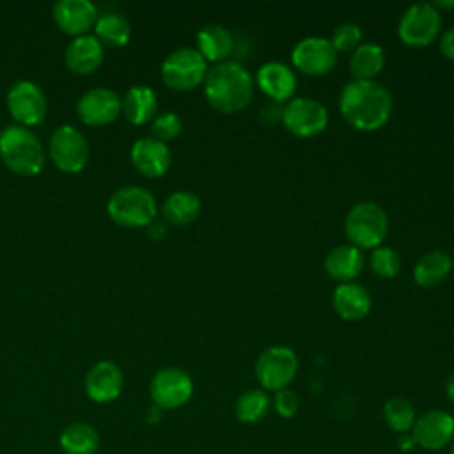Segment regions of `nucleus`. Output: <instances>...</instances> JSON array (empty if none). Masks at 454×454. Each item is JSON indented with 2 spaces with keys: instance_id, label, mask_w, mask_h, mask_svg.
Segmentation results:
<instances>
[{
  "instance_id": "obj_32",
  "label": "nucleus",
  "mask_w": 454,
  "mask_h": 454,
  "mask_svg": "<svg viewBox=\"0 0 454 454\" xmlns=\"http://www.w3.org/2000/svg\"><path fill=\"white\" fill-rule=\"evenodd\" d=\"M369 264L381 278H394L401 271V257L390 247H376L369 257Z\"/></svg>"
},
{
  "instance_id": "obj_41",
  "label": "nucleus",
  "mask_w": 454,
  "mask_h": 454,
  "mask_svg": "<svg viewBox=\"0 0 454 454\" xmlns=\"http://www.w3.org/2000/svg\"><path fill=\"white\" fill-rule=\"evenodd\" d=\"M161 413H163V410L160 408V406H156V404H153L149 410H147V422H158L160 419H161Z\"/></svg>"
},
{
  "instance_id": "obj_28",
  "label": "nucleus",
  "mask_w": 454,
  "mask_h": 454,
  "mask_svg": "<svg viewBox=\"0 0 454 454\" xmlns=\"http://www.w3.org/2000/svg\"><path fill=\"white\" fill-rule=\"evenodd\" d=\"M60 447L66 454H94L99 447V433L87 422H73L60 433Z\"/></svg>"
},
{
  "instance_id": "obj_38",
  "label": "nucleus",
  "mask_w": 454,
  "mask_h": 454,
  "mask_svg": "<svg viewBox=\"0 0 454 454\" xmlns=\"http://www.w3.org/2000/svg\"><path fill=\"white\" fill-rule=\"evenodd\" d=\"M415 447H417V443H415V438H413L411 431L397 434V449H399L401 452H410V450H413Z\"/></svg>"
},
{
  "instance_id": "obj_7",
  "label": "nucleus",
  "mask_w": 454,
  "mask_h": 454,
  "mask_svg": "<svg viewBox=\"0 0 454 454\" xmlns=\"http://www.w3.org/2000/svg\"><path fill=\"white\" fill-rule=\"evenodd\" d=\"M255 378L262 390L287 388L298 372V356L287 346L266 348L255 360Z\"/></svg>"
},
{
  "instance_id": "obj_11",
  "label": "nucleus",
  "mask_w": 454,
  "mask_h": 454,
  "mask_svg": "<svg viewBox=\"0 0 454 454\" xmlns=\"http://www.w3.org/2000/svg\"><path fill=\"white\" fill-rule=\"evenodd\" d=\"M153 404L161 410H174L186 404L193 394L192 376L179 367L160 369L149 385Z\"/></svg>"
},
{
  "instance_id": "obj_27",
  "label": "nucleus",
  "mask_w": 454,
  "mask_h": 454,
  "mask_svg": "<svg viewBox=\"0 0 454 454\" xmlns=\"http://www.w3.org/2000/svg\"><path fill=\"white\" fill-rule=\"evenodd\" d=\"M385 66V51L376 43H364L360 44L351 59H349V71L353 80H374L381 73Z\"/></svg>"
},
{
  "instance_id": "obj_1",
  "label": "nucleus",
  "mask_w": 454,
  "mask_h": 454,
  "mask_svg": "<svg viewBox=\"0 0 454 454\" xmlns=\"http://www.w3.org/2000/svg\"><path fill=\"white\" fill-rule=\"evenodd\" d=\"M392 94L376 80H351L339 94V110L358 131L381 128L392 114Z\"/></svg>"
},
{
  "instance_id": "obj_18",
  "label": "nucleus",
  "mask_w": 454,
  "mask_h": 454,
  "mask_svg": "<svg viewBox=\"0 0 454 454\" xmlns=\"http://www.w3.org/2000/svg\"><path fill=\"white\" fill-rule=\"evenodd\" d=\"M129 154L137 170L147 177L163 176L170 167V149L167 142H161L153 135L137 138Z\"/></svg>"
},
{
  "instance_id": "obj_25",
  "label": "nucleus",
  "mask_w": 454,
  "mask_h": 454,
  "mask_svg": "<svg viewBox=\"0 0 454 454\" xmlns=\"http://www.w3.org/2000/svg\"><path fill=\"white\" fill-rule=\"evenodd\" d=\"M200 199L186 190L170 193L161 207L165 220L172 225H188L200 215Z\"/></svg>"
},
{
  "instance_id": "obj_3",
  "label": "nucleus",
  "mask_w": 454,
  "mask_h": 454,
  "mask_svg": "<svg viewBox=\"0 0 454 454\" xmlns=\"http://www.w3.org/2000/svg\"><path fill=\"white\" fill-rule=\"evenodd\" d=\"M0 156L16 174L34 176L44 165V147L37 135L23 124H9L0 131Z\"/></svg>"
},
{
  "instance_id": "obj_19",
  "label": "nucleus",
  "mask_w": 454,
  "mask_h": 454,
  "mask_svg": "<svg viewBox=\"0 0 454 454\" xmlns=\"http://www.w3.org/2000/svg\"><path fill=\"white\" fill-rule=\"evenodd\" d=\"M53 18L64 32L82 35L94 27L98 9L90 0H57L53 5Z\"/></svg>"
},
{
  "instance_id": "obj_20",
  "label": "nucleus",
  "mask_w": 454,
  "mask_h": 454,
  "mask_svg": "<svg viewBox=\"0 0 454 454\" xmlns=\"http://www.w3.org/2000/svg\"><path fill=\"white\" fill-rule=\"evenodd\" d=\"M332 303L335 312L346 321H360L364 319L372 307V298L369 291L356 282L339 284L333 289Z\"/></svg>"
},
{
  "instance_id": "obj_13",
  "label": "nucleus",
  "mask_w": 454,
  "mask_h": 454,
  "mask_svg": "<svg viewBox=\"0 0 454 454\" xmlns=\"http://www.w3.org/2000/svg\"><path fill=\"white\" fill-rule=\"evenodd\" d=\"M7 106L18 124L32 126L46 115V96L32 80H18L7 92Z\"/></svg>"
},
{
  "instance_id": "obj_21",
  "label": "nucleus",
  "mask_w": 454,
  "mask_h": 454,
  "mask_svg": "<svg viewBox=\"0 0 454 454\" xmlns=\"http://www.w3.org/2000/svg\"><path fill=\"white\" fill-rule=\"evenodd\" d=\"M66 64L71 71L85 74L94 71L103 60V44L96 35L82 34L76 35L67 46L64 53Z\"/></svg>"
},
{
  "instance_id": "obj_43",
  "label": "nucleus",
  "mask_w": 454,
  "mask_h": 454,
  "mask_svg": "<svg viewBox=\"0 0 454 454\" xmlns=\"http://www.w3.org/2000/svg\"><path fill=\"white\" fill-rule=\"evenodd\" d=\"M449 454H454V443L450 445V450H449Z\"/></svg>"
},
{
  "instance_id": "obj_12",
  "label": "nucleus",
  "mask_w": 454,
  "mask_h": 454,
  "mask_svg": "<svg viewBox=\"0 0 454 454\" xmlns=\"http://www.w3.org/2000/svg\"><path fill=\"white\" fill-rule=\"evenodd\" d=\"M293 66L307 76L328 74L337 64V51L330 39L310 35L298 41L291 51Z\"/></svg>"
},
{
  "instance_id": "obj_5",
  "label": "nucleus",
  "mask_w": 454,
  "mask_h": 454,
  "mask_svg": "<svg viewBox=\"0 0 454 454\" xmlns=\"http://www.w3.org/2000/svg\"><path fill=\"white\" fill-rule=\"evenodd\" d=\"M344 232L353 247L374 250L388 234V216L376 202H358L346 215Z\"/></svg>"
},
{
  "instance_id": "obj_35",
  "label": "nucleus",
  "mask_w": 454,
  "mask_h": 454,
  "mask_svg": "<svg viewBox=\"0 0 454 454\" xmlns=\"http://www.w3.org/2000/svg\"><path fill=\"white\" fill-rule=\"evenodd\" d=\"M273 408L275 411L282 417V419H291L298 413L300 410V397L294 390H291L289 387L287 388H282L278 392H275V397H273Z\"/></svg>"
},
{
  "instance_id": "obj_22",
  "label": "nucleus",
  "mask_w": 454,
  "mask_h": 454,
  "mask_svg": "<svg viewBox=\"0 0 454 454\" xmlns=\"http://www.w3.org/2000/svg\"><path fill=\"white\" fill-rule=\"evenodd\" d=\"M364 268L362 250L349 245H339L332 248L325 257V271L330 278L346 284L353 282Z\"/></svg>"
},
{
  "instance_id": "obj_34",
  "label": "nucleus",
  "mask_w": 454,
  "mask_h": 454,
  "mask_svg": "<svg viewBox=\"0 0 454 454\" xmlns=\"http://www.w3.org/2000/svg\"><path fill=\"white\" fill-rule=\"evenodd\" d=\"M183 129V121L181 117L176 114V112H161L158 114L154 119H153V124H151V131H153V137L161 140V142H167V140H172L176 138Z\"/></svg>"
},
{
  "instance_id": "obj_36",
  "label": "nucleus",
  "mask_w": 454,
  "mask_h": 454,
  "mask_svg": "<svg viewBox=\"0 0 454 454\" xmlns=\"http://www.w3.org/2000/svg\"><path fill=\"white\" fill-rule=\"evenodd\" d=\"M282 110H284V105H282V103L271 101V103H268L264 108H261L259 119H261L262 124L273 126V124H277L278 121L282 122Z\"/></svg>"
},
{
  "instance_id": "obj_29",
  "label": "nucleus",
  "mask_w": 454,
  "mask_h": 454,
  "mask_svg": "<svg viewBox=\"0 0 454 454\" xmlns=\"http://www.w3.org/2000/svg\"><path fill=\"white\" fill-rule=\"evenodd\" d=\"M270 410V397L262 388H248L241 392L234 403V415L243 424L261 422Z\"/></svg>"
},
{
  "instance_id": "obj_30",
  "label": "nucleus",
  "mask_w": 454,
  "mask_h": 454,
  "mask_svg": "<svg viewBox=\"0 0 454 454\" xmlns=\"http://www.w3.org/2000/svg\"><path fill=\"white\" fill-rule=\"evenodd\" d=\"M94 35L101 44L122 46L131 35L129 21L119 12H105L94 23Z\"/></svg>"
},
{
  "instance_id": "obj_44",
  "label": "nucleus",
  "mask_w": 454,
  "mask_h": 454,
  "mask_svg": "<svg viewBox=\"0 0 454 454\" xmlns=\"http://www.w3.org/2000/svg\"><path fill=\"white\" fill-rule=\"evenodd\" d=\"M452 266H454V261H452Z\"/></svg>"
},
{
  "instance_id": "obj_23",
  "label": "nucleus",
  "mask_w": 454,
  "mask_h": 454,
  "mask_svg": "<svg viewBox=\"0 0 454 454\" xmlns=\"http://www.w3.org/2000/svg\"><path fill=\"white\" fill-rule=\"evenodd\" d=\"M234 48V35L223 25H206L197 34V50L206 62H223Z\"/></svg>"
},
{
  "instance_id": "obj_31",
  "label": "nucleus",
  "mask_w": 454,
  "mask_h": 454,
  "mask_svg": "<svg viewBox=\"0 0 454 454\" xmlns=\"http://www.w3.org/2000/svg\"><path fill=\"white\" fill-rule=\"evenodd\" d=\"M383 420L390 431L401 434L411 431L417 413L413 404L404 397H390L383 404Z\"/></svg>"
},
{
  "instance_id": "obj_2",
  "label": "nucleus",
  "mask_w": 454,
  "mask_h": 454,
  "mask_svg": "<svg viewBox=\"0 0 454 454\" xmlns=\"http://www.w3.org/2000/svg\"><path fill=\"white\" fill-rule=\"evenodd\" d=\"M204 96L220 114L245 110L254 98L252 74L236 60H223L207 69Z\"/></svg>"
},
{
  "instance_id": "obj_17",
  "label": "nucleus",
  "mask_w": 454,
  "mask_h": 454,
  "mask_svg": "<svg viewBox=\"0 0 454 454\" xmlns=\"http://www.w3.org/2000/svg\"><path fill=\"white\" fill-rule=\"evenodd\" d=\"M257 87L275 103H287L296 90V74L284 62H266L257 69Z\"/></svg>"
},
{
  "instance_id": "obj_42",
  "label": "nucleus",
  "mask_w": 454,
  "mask_h": 454,
  "mask_svg": "<svg viewBox=\"0 0 454 454\" xmlns=\"http://www.w3.org/2000/svg\"><path fill=\"white\" fill-rule=\"evenodd\" d=\"M434 9H454V0H447V2H431Z\"/></svg>"
},
{
  "instance_id": "obj_14",
  "label": "nucleus",
  "mask_w": 454,
  "mask_h": 454,
  "mask_svg": "<svg viewBox=\"0 0 454 454\" xmlns=\"http://www.w3.org/2000/svg\"><path fill=\"white\" fill-rule=\"evenodd\" d=\"M411 434L417 447L424 450H442L454 440V417L445 410H429L417 417Z\"/></svg>"
},
{
  "instance_id": "obj_4",
  "label": "nucleus",
  "mask_w": 454,
  "mask_h": 454,
  "mask_svg": "<svg viewBox=\"0 0 454 454\" xmlns=\"http://www.w3.org/2000/svg\"><path fill=\"white\" fill-rule=\"evenodd\" d=\"M106 211L119 225L144 227L156 218V199L144 186L126 184L110 195Z\"/></svg>"
},
{
  "instance_id": "obj_6",
  "label": "nucleus",
  "mask_w": 454,
  "mask_h": 454,
  "mask_svg": "<svg viewBox=\"0 0 454 454\" xmlns=\"http://www.w3.org/2000/svg\"><path fill=\"white\" fill-rule=\"evenodd\" d=\"M207 62L197 48L181 46L170 51L161 64V78L174 90H192L204 83Z\"/></svg>"
},
{
  "instance_id": "obj_10",
  "label": "nucleus",
  "mask_w": 454,
  "mask_h": 454,
  "mask_svg": "<svg viewBox=\"0 0 454 454\" xmlns=\"http://www.w3.org/2000/svg\"><path fill=\"white\" fill-rule=\"evenodd\" d=\"M50 156L60 170L78 172L89 160V142L78 128L62 124L50 137Z\"/></svg>"
},
{
  "instance_id": "obj_24",
  "label": "nucleus",
  "mask_w": 454,
  "mask_h": 454,
  "mask_svg": "<svg viewBox=\"0 0 454 454\" xmlns=\"http://www.w3.org/2000/svg\"><path fill=\"white\" fill-rule=\"evenodd\" d=\"M158 108L156 92L149 85H133L121 98V110L133 124H144L154 119Z\"/></svg>"
},
{
  "instance_id": "obj_8",
  "label": "nucleus",
  "mask_w": 454,
  "mask_h": 454,
  "mask_svg": "<svg viewBox=\"0 0 454 454\" xmlns=\"http://www.w3.org/2000/svg\"><path fill=\"white\" fill-rule=\"evenodd\" d=\"M442 28V14L431 2H419L410 5L399 20V39L413 48L431 44Z\"/></svg>"
},
{
  "instance_id": "obj_40",
  "label": "nucleus",
  "mask_w": 454,
  "mask_h": 454,
  "mask_svg": "<svg viewBox=\"0 0 454 454\" xmlns=\"http://www.w3.org/2000/svg\"><path fill=\"white\" fill-rule=\"evenodd\" d=\"M443 388H445L447 397L454 403V371H452V372H449V376L445 378V385H443Z\"/></svg>"
},
{
  "instance_id": "obj_37",
  "label": "nucleus",
  "mask_w": 454,
  "mask_h": 454,
  "mask_svg": "<svg viewBox=\"0 0 454 454\" xmlns=\"http://www.w3.org/2000/svg\"><path fill=\"white\" fill-rule=\"evenodd\" d=\"M440 51L445 59L454 62V27L447 28L440 37Z\"/></svg>"
},
{
  "instance_id": "obj_15",
  "label": "nucleus",
  "mask_w": 454,
  "mask_h": 454,
  "mask_svg": "<svg viewBox=\"0 0 454 454\" xmlns=\"http://www.w3.org/2000/svg\"><path fill=\"white\" fill-rule=\"evenodd\" d=\"M76 110L85 124H106L119 115L121 96L108 87H92L80 96Z\"/></svg>"
},
{
  "instance_id": "obj_9",
  "label": "nucleus",
  "mask_w": 454,
  "mask_h": 454,
  "mask_svg": "<svg viewBox=\"0 0 454 454\" xmlns=\"http://www.w3.org/2000/svg\"><path fill=\"white\" fill-rule=\"evenodd\" d=\"M282 124L296 137H316L328 124V110L314 98H293L284 103Z\"/></svg>"
},
{
  "instance_id": "obj_33",
  "label": "nucleus",
  "mask_w": 454,
  "mask_h": 454,
  "mask_svg": "<svg viewBox=\"0 0 454 454\" xmlns=\"http://www.w3.org/2000/svg\"><path fill=\"white\" fill-rule=\"evenodd\" d=\"M330 43L335 51H355L362 44V28L356 23H340L333 28Z\"/></svg>"
},
{
  "instance_id": "obj_16",
  "label": "nucleus",
  "mask_w": 454,
  "mask_h": 454,
  "mask_svg": "<svg viewBox=\"0 0 454 454\" xmlns=\"http://www.w3.org/2000/svg\"><path fill=\"white\" fill-rule=\"evenodd\" d=\"M124 387V376L117 364L110 360L96 362L85 376V392L94 403H108L119 397Z\"/></svg>"
},
{
  "instance_id": "obj_39",
  "label": "nucleus",
  "mask_w": 454,
  "mask_h": 454,
  "mask_svg": "<svg viewBox=\"0 0 454 454\" xmlns=\"http://www.w3.org/2000/svg\"><path fill=\"white\" fill-rule=\"evenodd\" d=\"M147 231H149V236L153 239H161L165 234H167V225L163 222H158V220H153L149 225H147Z\"/></svg>"
},
{
  "instance_id": "obj_26",
  "label": "nucleus",
  "mask_w": 454,
  "mask_h": 454,
  "mask_svg": "<svg viewBox=\"0 0 454 454\" xmlns=\"http://www.w3.org/2000/svg\"><path fill=\"white\" fill-rule=\"evenodd\" d=\"M450 270L452 261L449 254L443 250H431L417 261L413 268V280L422 287H434L450 273Z\"/></svg>"
}]
</instances>
